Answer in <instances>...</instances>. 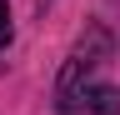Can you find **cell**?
<instances>
[{
  "label": "cell",
  "mask_w": 120,
  "mask_h": 115,
  "mask_svg": "<svg viewBox=\"0 0 120 115\" xmlns=\"http://www.w3.org/2000/svg\"><path fill=\"white\" fill-rule=\"evenodd\" d=\"M110 55H115L110 30H105L100 20H90L85 30L75 35L65 65H60V75H55V115H80L85 110V90L95 85L100 70L110 65Z\"/></svg>",
  "instance_id": "6da1fadb"
},
{
  "label": "cell",
  "mask_w": 120,
  "mask_h": 115,
  "mask_svg": "<svg viewBox=\"0 0 120 115\" xmlns=\"http://www.w3.org/2000/svg\"><path fill=\"white\" fill-rule=\"evenodd\" d=\"M15 40V15H10V0H0V50H10Z\"/></svg>",
  "instance_id": "3957f363"
},
{
  "label": "cell",
  "mask_w": 120,
  "mask_h": 115,
  "mask_svg": "<svg viewBox=\"0 0 120 115\" xmlns=\"http://www.w3.org/2000/svg\"><path fill=\"white\" fill-rule=\"evenodd\" d=\"M50 5H55V0H35V15L45 20V10H50Z\"/></svg>",
  "instance_id": "277c9868"
},
{
  "label": "cell",
  "mask_w": 120,
  "mask_h": 115,
  "mask_svg": "<svg viewBox=\"0 0 120 115\" xmlns=\"http://www.w3.org/2000/svg\"><path fill=\"white\" fill-rule=\"evenodd\" d=\"M85 115H120V90L105 85V80H95L85 90Z\"/></svg>",
  "instance_id": "7a4b0ae2"
}]
</instances>
